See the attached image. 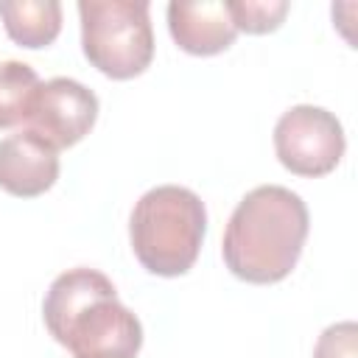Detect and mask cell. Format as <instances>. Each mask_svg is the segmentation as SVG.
Wrapping results in <instances>:
<instances>
[{
  "instance_id": "6da1fadb",
  "label": "cell",
  "mask_w": 358,
  "mask_h": 358,
  "mask_svg": "<svg viewBox=\"0 0 358 358\" xmlns=\"http://www.w3.org/2000/svg\"><path fill=\"white\" fill-rule=\"evenodd\" d=\"M308 229L310 215L299 193L282 185H260L232 210L221 257L238 280L271 285L285 280L299 263Z\"/></svg>"
},
{
  "instance_id": "7a4b0ae2",
  "label": "cell",
  "mask_w": 358,
  "mask_h": 358,
  "mask_svg": "<svg viewBox=\"0 0 358 358\" xmlns=\"http://www.w3.org/2000/svg\"><path fill=\"white\" fill-rule=\"evenodd\" d=\"M42 319L73 358H137L143 347L140 319L98 268L78 266L59 274L45 294Z\"/></svg>"
},
{
  "instance_id": "3957f363",
  "label": "cell",
  "mask_w": 358,
  "mask_h": 358,
  "mask_svg": "<svg viewBox=\"0 0 358 358\" xmlns=\"http://www.w3.org/2000/svg\"><path fill=\"white\" fill-rule=\"evenodd\" d=\"M207 235L204 201L182 185L145 190L129 218L131 252L148 274L182 277L193 268Z\"/></svg>"
},
{
  "instance_id": "277c9868",
  "label": "cell",
  "mask_w": 358,
  "mask_h": 358,
  "mask_svg": "<svg viewBox=\"0 0 358 358\" xmlns=\"http://www.w3.org/2000/svg\"><path fill=\"white\" fill-rule=\"evenodd\" d=\"M78 17L81 50L98 73L129 81L151 67L154 31L145 0H81Z\"/></svg>"
},
{
  "instance_id": "5b68a950",
  "label": "cell",
  "mask_w": 358,
  "mask_h": 358,
  "mask_svg": "<svg viewBox=\"0 0 358 358\" xmlns=\"http://www.w3.org/2000/svg\"><path fill=\"white\" fill-rule=\"evenodd\" d=\"M347 148L338 117L322 106L299 103L280 115L274 126V151L294 176L316 179L336 171Z\"/></svg>"
},
{
  "instance_id": "8992f818",
  "label": "cell",
  "mask_w": 358,
  "mask_h": 358,
  "mask_svg": "<svg viewBox=\"0 0 358 358\" xmlns=\"http://www.w3.org/2000/svg\"><path fill=\"white\" fill-rule=\"evenodd\" d=\"M98 120V95L76 78H50L39 84L25 129L36 131L56 151L81 143Z\"/></svg>"
},
{
  "instance_id": "52a82bcc",
  "label": "cell",
  "mask_w": 358,
  "mask_h": 358,
  "mask_svg": "<svg viewBox=\"0 0 358 358\" xmlns=\"http://www.w3.org/2000/svg\"><path fill=\"white\" fill-rule=\"evenodd\" d=\"M59 179V151L36 131L22 129L0 140V190L36 199Z\"/></svg>"
},
{
  "instance_id": "ba28073f",
  "label": "cell",
  "mask_w": 358,
  "mask_h": 358,
  "mask_svg": "<svg viewBox=\"0 0 358 358\" xmlns=\"http://www.w3.org/2000/svg\"><path fill=\"white\" fill-rule=\"evenodd\" d=\"M168 31L179 50L190 56H215L232 48L238 28L224 0H173L168 3Z\"/></svg>"
},
{
  "instance_id": "9c48e42d",
  "label": "cell",
  "mask_w": 358,
  "mask_h": 358,
  "mask_svg": "<svg viewBox=\"0 0 358 358\" xmlns=\"http://www.w3.org/2000/svg\"><path fill=\"white\" fill-rule=\"evenodd\" d=\"M0 20L14 45L39 50V48L53 45L62 31V3H56V0H3Z\"/></svg>"
},
{
  "instance_id": "30bf717a",
  "label": "cell",
  "mask_w": 358,
  "mask_h": 358,
  "mask_svg": "<svg viewBox=\"0 0 358 358\" xmlns=\"http://www.w3.org/2000/svg\"><path fill=\"white\" fill-rule=\"evenodd\" d=\"M39 84L42 81L31 64L17 59L0 62V129L28 123Z\"/></svg>"
},
{
  "instance_id": "8fae6325",
  "label": "cell",
  "mask_w": 358,
  "mask_h": 358,
  "mask_svg": "<svg viewBox=\"0 0 358 358\" xmlns=\"http://www.w3.org/2000/svg\"><path fill=\"white\" fill-rule=\"evenodd\" d=\"M229 17L238 28V34H271L282 25L285 14H288V3L285 0H229Z\"/></svg>"
},
{
  "instance_id": "7c38bea8",
  "label": "cell",
  "mask_w": 358,
  "mask_h": 358,
  "mask_svg": "<svg viewBox=\"0 0 358 358\" xmlns=\"http://www.w3.org/2000/svg\"><path fill=\"white\" fill-rule=\"evenodd\" d=\"M313 358H358V324L355 322H336L322 330Z\"/></svg>"
}]
</instances>
